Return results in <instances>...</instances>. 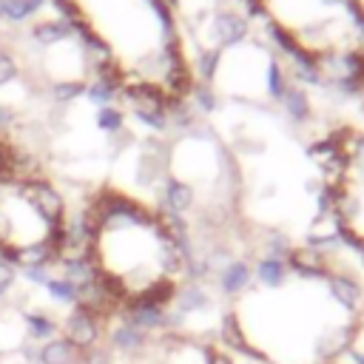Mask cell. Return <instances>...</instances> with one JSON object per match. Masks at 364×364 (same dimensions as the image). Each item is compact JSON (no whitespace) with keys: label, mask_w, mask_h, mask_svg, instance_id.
<instances>
[{"label":"cell","mask_w":364,"mask_h":364,"mask_svg":"<svg viewBox=\"0 0 364 364\" xmlns=\"http://www.w3.org/2000/svg\"><path fill=\"white\" fill-rule=\"evenodd\" d=\"M210 304V299H208V293L199 287V284H191V287H185V290H179V296H176V310L185 316V313H199V310H205Z\"/></svg>","instance_id":"4fadbf2b"},{"label":"cell","mask_w":364,"mask_h":364,"mask_svg":"<svg viewBox=\"0 0 364 364\" xmlns=\"http://www.w3.org/2000/svg\"><path fill=\"white\" fill-rule=\"evenodd\" d=\"M193 205V188L182 179H168L165 185V208L171 213H185Z\"/></svg>","instance_id":"9c48e42d"},{"label":"cell","mask_w":364,"mask_h":364,"mask_svg":"<svg viewBox=\"0 0 364 364\" xmlns=\"http://www.w3.org/2000/svg\"><path fill=\"white\" fill-rule=\"evenodd\" d=\"M111 344L117 347V350H122V353H139L145 344H148V333L145 330H139L136 324H131L128 318L111 333Z\"/></svg>","instance_id":"52a82bcc"},{"label":"cell","mask_w":364,"mask_h":364,"mask_svg":"<svg viewBox=\"0 0 364 364\" xmlns=\"http://www.w3.org/2000/svg\"><path fill=\"white\" fill-rule=\"evenodd\" d=\"M216 65H219V51L202 54V57H199V74H202V80H210L213 71H216Z\"/></svg>","instance_id":"7402d4cb"},{"label":"cell","mask_w":364,"mask_h":364,"mask_svg":"<svg viewBox=\"0 0 364 364\" xmlns=\"http://www.w3.org/2000/svg\"><path fill=\"white\" fill-rule=\"evenodd\" d=\"M213 26H216V40L222 46H236L247 34V20L239 17L236 11H219L216 20H213Z\"/></svg>","instance_id":"277c9868"},{"label":"cell","mask_w":364,"mask_h":364,"mask_svg":"<svg viewBox=\"0 0 364 364\" xmlns=\"http://www.w3.org/2000/svg\"><path fill=\"white\" fill-rule=\"evenodd\" d=\"M26 276H28V282L48 284V267H26Z\"/></svg>","instance_id":"d4e9b609"},{"label":"cell","mask_w":364,"mask_h":364,"mask_svg":"<svg viewBox=\"0 0 364 364\" xmlns=\"http://www.w3.org/2000/svg\"><path fill=\"white\" fill-rule=\"evenodd\" d=\"M80 350L65 338H48L37 350V364H80Z\"/></svg>","instance_id":"5b68a950"},{"label":"cell","mask_w":364,"mask_h":364,"mask_svg":"<svg viewBox=\"0 0 364 364\" xmlns=\"http://www.w3.org/2000/svg\"><path fill=\"white\" fill-rule=\"evenodd\" d=\"M14 77H17V63H14V57L6 54V51H0V85H9Z\"/></svg>","instance_id":"44dd1931"},{"label":"cell","mask_w":364,"mask_h":364,"mask_svg":"<svg viewBox=\"0 0 364 364\" xmlns=\"http://www.w3.org/2000/svg\"><path fill=\"white\" fill-rule=\"evenodd\" d=\"M256 276H259V282L264 287H282L284 279H287V262L273 259V256H264L256 264Z\"/></svg>","instance_id":"8fae6325"},{"label":"cell","mask_w":364,"mask_h":364,"mask_svg":"<svg viewBox=\"0 0 364 364\" xmlns=\"http://www.w3.org/2000/svg\"><path fill=\"white\" fill-rule=\"evenodd\" d=\"M85 91H88V97L94 100V102H100V105H108L111 100H114V91H117V80L114 77H105V74H100L91 85H85Z\"/></svg>","instance_id":"e0dca14e"},{"label":"cell","mask_w":364,"mask_h":364,"mask_svg":"<svg viewBox=\"0 0 364 364\" xmlns=\"http://www.w3.org/2000/svg\"><path fill=\"white\" fill-rule=\"evenodd\" d=\"M26 330H28V338H37V341H48L60 324L46 313V310H34V313H26Z\"/></svg>","instance_id":"7c38bea8"},{"label":"cell","mask_w":364,"mask_h":364,"mask_svg":"<svg viewBox=\"0 0 364 364\" xmlns=\"http://www.w3.org/2000/svg\"><path fill=\"white\" fill-rule=\"evenodd\" d=\"M253 279V270L247 262H228L222 270H219V287L222 293L228 296H239Z\"/></svg>","instance_id":"8992f818"},{"label":"cell","mask_w":364,"mask_h":364,"mask_svg":"<svg viewBox=\"0 0 364 364\" xmlns=\"http://www.w3.org/2000/svg\"><path fill=\"white\" fill-rule=\"evenodd\" d=\"M40 6H43V0H6V6H3V17L11 20V23H20V20L31 17Z\"/></svg>","instance_id":"ac0fdd59"},{"label":"cell","mask_w":364,"mask_h":364,"mask_svg":"<svg viewBox=\"0 0 364 364\" xmlns=\"http://www.w3.org/2000/svg\"><path fill=\"white\" fill-rule=\"evenodd\" d=\"M46 290H48V296H51L54 301H60V304H77V301H80V290H77L68 279H48Z\"/></svg>","instance_id":"2e32d148"},{"label":"cell","mask_w":364,"mask_h":364,"mask_svg":"<svg viewBox=\"0 0 364 364\" xmlns=\"http://www.w3.org/2000/svg\"><path fill=\"white\" fill-rule=\"evenodd\" d=\"M63 338H65L68 344H74L80 353L91 350V347L97 344V338H100L97 316L88 313V310H82V307H74V310L65 316V321H63Z\"/></svg>","instance_id":"6da1fadb"},{"label":"cell","mask_w":364,"mask_h":364,"mask_svg":"<svg viewBox=\"0 0 364 364\" xmlns=\"http://www.w3.org/2000/svg\"><path fill=\"white\" fill-rule=\"evenodd\" d=\"M6 119H9V111H6V108H3V105H0V125H3V122H6Z\"/></svg>","instance_id":"4316f807"},{"label":"cell","mask_w":364,"mask_h":364,"mask_svg":"<svg viewBox=\"0 0 364 364\" xmlns=\"http://www.w3.org/2000/svg\"><path fill=\"white\" fill-rule=\"evenodd\" d=\"M51 91H54V100L68 102V100H74V97H80L85 91V82L82 80H60V82L51 85Z\"/></svg>","instance_id":"ffe728a7"},{"label":"cell","mask_w":364,"mask_h":364,"mask_svg":"<svg viewBox=\"0 0 364 364\" xmlns=\"http://www.w3.org/2000/svg\"><path fill=\"white\" fill-rule=\"evenodd\" d=\"M97 125H100L102 131H108V134H117V131H122V125H125V114H122L119 108H114V105H102L100 114H97Z\"/></svg>","instance_id":"d6986e66"},{"label":"cell","mask_w":364,"mask_h":364,"mask_svg":"<svg viewBox=\"0 0 364 364\" xmlns=\"http://www.w3.org/2000/svg\"><path fill=\"white\" fill-rule=\"evenodd\" d=\"M162 3H165L168 9H176V6H179V0H162Z\"/></svg>","instance_id":"83f0119b"},{"label":"cell","mask_w":364,"mask_h":364,"mask_svg":"<svg viewBox=\"0 0 364 364\" xmlns=\"http://www.w3.org/2000/svg\"><path fill=\"white\" fill-rule=\"evenodd\" d=\"M71 31H74V26H68L65 20H43V23H34L31 26V37L40 43V46H57L60 40H65V37H71Z\"/></svg>","instance_id":"ba28073f"},{"label":"cell","mask_w":364,"mask_h":364,"mask_svg":"<svg viewBox=\"0 0 364 364\" xmlns=\"http://www.w3.org/2000/svg\"><path fill=\"white\" fill-rule=\"evenodd\" d=\"M327 287H330L333 301H338L344 310H358V304H361V284L353 276L333 273V276H327Z\"/></svg>","instance_id":"3957f363"},{"label":"cell","mask_w":364,"mask_h":364,"mask_svg":"<svg viewBox=\"0 0 364 364\" xmlns=\"http://www.w3.org/2000/svg\"><path fill=\"white\" fill-rule=\"evenodd\" d=\"M14 279H17V273H14V264H9L6 259H0V296H6V293L11 290Z\"/></svg>","instance_id":"603a6c76"},{"label":"cell","mask_w":364,"mask_h":364,"mask_svg":"<svg viewBox=\"0 0 364 364\" xmlns=\"http://www.w3.org/2000/svg\"><path fill=\"white\" fill-rule=\"evenodd\" d=\"M3 6H6V0H0V17H3Z\"/></svg>","instance_id":"f1b7e54d"},{"label":"cell","mask_w":364,"mask_h":364,"mask_svg":"<svg viewBox=\"0 0 364 364\" xmlns=\"http://www.w3.org/2000/svg\"><path fill=\"white\" fill-rule=\"evenodd\" d=\"M282 102H284V111H287L290 119L301 122V119L310 117V100H307L304 91H299V88H287L284 97H282Z\"/></svg>","instance_id":"5bb4252c"},{"label":"cell","mask_w":364,"mask_h":364,"mask_svg":"<svg viewBox=\"0 0 364 364\" xmlns=\"http://www.w3.org/2000/svg\"><path fill=\"white\" fill-rule=\"evenodd\" d=\"M193 97H196V102H199L205 111H213V108H216V102H219V100L213 97V91H210V88H205V85H199V88L193 91Z\"/></svg>","instance_id":"cb8c5ba5"},{"label":"cell","mask_w":364,"mask_h":364,"mask_svg":"<svg viewBox=\"0 0 364 364\" xmlns=\"http://www.w3.org/2000/svg\"><path fill=\"white\" fill-rule=\"evenodd\" d=\"M31 191V202L40 210V216L54 228L57 222H63V196L48 185V182H28Z\"/></svg>","instance_id":"7a4b0ae2"},{"label":"cell","mask_w":364,"mask_h":364,"mask_svg":"<svg viewBox=\"0 0 364 364\" xmlns=\"http://www.w3.org/2000/svg\"><path fill=\"white\" fill-rule=\"evenodd\" d=\"M97 267L88 262V259H71V262H63V279H68L77 290L80 287H85V284H91V282H97Z\"/></svg>","instance_id":"30bf717a"},{"label":"cell","mask_w":364,"mask_h":364,"mask_svg":"<svg viewBox=\"0 0 364 364\" xmlns=\"http://www.w3.org/2000/svg\"><path fill=\"white\" fill-rule=\"evenodd\" d=\"M287 71H282V65L276 60L267 63V71H264V91L273 97V100H282L284 91H287Z\"/></svg>","instance_id":"9a60e30c"},{"label":"cell","mask_w":364,"mask_h":364,"mask_svg":"<svg viewBox=\"0 0 364 364\" xmlns=\"http://www.w3.org/2000/svg\"><path fill=\"white\" fill-rule=\"evenodd\" d=\"M208 364H233V358L228 353H219V350H210L208 353Z\"/></svg>","instance_id":"484cf974"}]
</instances>
